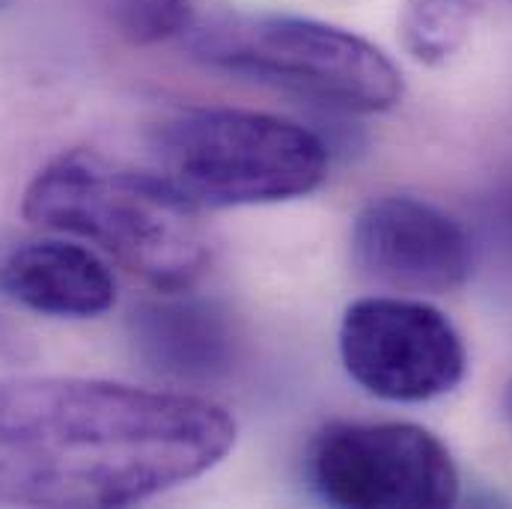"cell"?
I'll use <instances>...</instances> for the list:
<instances>
[{
	"label": "cell",
	"instance_id": "3957f363",
	"mask_svg": "<svg viewBox=\"0 0 512 509\" xmlns=\"http://www.w3.org/2000/svg\"><path fill=\"white\" fill-rule=\"evenodd\" d=\"M152 170L197 209L307 197L328 176V146L283 117L197 108L155 128Z\"/></svg>",
	"mask_w": 512,
	"mask_h": 509
},
{
	"label": "cell",
	"instance_id": "4fadbf2b",
	"mask_svg": "<svg viewBox=\"0 0 512 509\" xmlns=\"http://www.w3.org/2000/svg\"><path fill=\"white\" fill-rule=\"evenodd\" d=\"M3 3H6V0H0V6H3Z\"/></svg>",
	"mask_w": 512,
	"mask_h": 509
},
{
	"label": "cell",
	"instance_id": "8992f818",
	"mask_svg": "<svg viewBox=\"0 0 512 509\" xmlns=\"http://www.w3.org/2000/svg\"><path fill=\"white\" fill-rule=\"evenodd\" d=\"M340 358L367 393L387 402H429L468 373L465 340L432 304L417 298H361L340 322Z\"/></svg>",
	"mask_w": 512,
	"mask_h": 509
},
{
	"label": "cell",
	"instance_id": "ba28073f",
	"mask_svg": "<svg viewBox=\"0 0 512 509\" xmlns=\"http://www.w3.org/2000/svg\"><path fill=\"white\" fill-rule=\"evenodd\" d=\"M0 295L39 316L96 319L117 304V277L93 248L42 239L0 259Z\"/></svg>",
	"mask_w": 512,
	"mask_h": 509
},
{
	"label": "cell",
	"instance_id": "7c38bea8",
	"mask_svg": "<svg viewBox=\"0 0 512 509\" xmlns=\"http://www.w3.org/2000/svg\"><path fill=\"white\" fill-rule=\"evenodd\" d=\"M504 414H507V420L512 423V384L507 387V396H504Z\"/></svg>",
	"mask_w": 512,
	"mask_h": 509
},
{
	"label": "cell",
	"instance_id": "9c48e42d",
	"mask_svg": "<svg viewBox=\"0 0 512 509\" xmlns=\"http://www.w3.org/2000/svg\"><path fill=\"white\" fill-rule=\"evenodd\" d=\"M131 340L143 364L173 379H215L233 361V331L200 301H152L134 310Z\"/></svg>",
	"mask_w": 512,
	"mask_h": 509
},
{
	"label": "cell",
	"instance_id": "30bf717a",
	"mask_svg": "<svg viewBox=\"0 0 512 509\" xmlns=\"http://www.w3.org/2000/svg\"><path fill=\"white\" fill-rule=\"evenodd\" d=\"M474 30V0H402L399 36L423 66L450 63Z\"/></svg>",
	"mask_w": 512,
	"mask_h": 509
},
{
	"label": "cell",
	"instance_id": "52a82bcc",
	"mask_svg": "<svg viewBox=\"0 0 512 509\" xmlns=\"http://www.w3.org/2000/svg\"><path fill=\"white\" fill-rule=\"evenodd\" d=\"M352 259L367 280L393 292L447 295L471 277V239L444 209L390 194L358 212Z\"/></svg>",
	"mask_w": 512,
	"mask_h": 509
},
{
	"label": "cell",
	"instance_id": "277c9868",
	"mask_svg": "<svg viewBox=\"0 0 512 509\" xmlns=\"http://www.w3.org/2000/svg\"><path fill=\"white\" fill-rule=\"evenodd\" d=\"M185 33L200 63L334 111L382 114L402 99V75L382 48L328 21L256 12L221 15Z\"/></svg>",
	"mask_w": 512,
	"mask_h": 509
},
{
	"label": "cell",
	"instance_id": "8fae6325",
	"mask_svg": "<svg viewBox=\"0 0 512 509\" xmlns=\"http://www.w3.org/2000/svg\"><path fill=\"white\" fill-rule=\"evenodd\" d=\"M111 12L134 42H155L191 27L188 0H111Z\"/></svg>",
	"mask_w": 512,
	"mask_h": 509
},
{
	"label": "cell",
	"instance_id": "5b68a950",
	"mask_svg": "<svg viewBox=\"0 0 512 509\" xmlns=\"http://www.w3.org/2000/svg\"><path fill=\"white\" fill-rule=\"evenodd\" d=\"M313 492L337 507L441 509L459 501V468L414 423H331L307 450Z\"/></svg>",
	"mask_w": 512,
	"mask_h": 509
},
{
	"label": "cell",
	"instance_id": "7a4b0ae2",
	"mask_svg": "<svg viewBox=\"0 0 512 509\" xmlns=\"http://www.w3.org/2000/svg\"><path fill=\"white\" fill-rule=\"evenodd\" d=\"M21 212L30 224L96 245L167 295L191 289L212 262L197 206L152 167L140 170L93 149L48 161L30 179Z\"/></svg>",
	"mask_w": 512,
	"mask_h": 509
},
{
	"label": "cell",
	"instance_id": "6da1fadb",
	"mask_svg": "<svg viewBox=\"0 0 512 509\" xmlns=\"http://www.w3.org/2000/svg\"><path fill=\"white\" fill-rule=\"evenodd\" d=\"M233 414L194 393L105 379L0 382V507L143 504L212 471Z\"/></svg>",
	"mask_w": 512,
	"mask_h": 509
}]
</instances>
